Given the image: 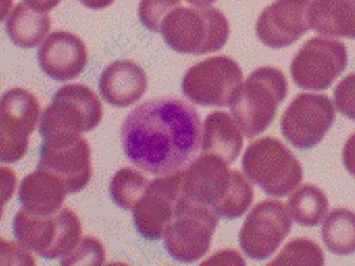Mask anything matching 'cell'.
Masks as SVG:
<instances>
[{
  "label": "cell",
  "mask_w": 355,
  "mask_h": 266,
  "mask_svg": "<svg viewBox=\"0 0 355 266\" xmlns=\"http://www.w3.org/2000/svg\"><path fill=\"white\" fill-rule=\"evenodd\" d=\"M202 129L196 109L174 97L146 100L125 118L121 139L129 160L157 175L187 169L201 148Z\"/></svg>",
  "instance_id": "6da1fadb"
},
{
  "label": "cell",
  "mask_w": 355,
  "mask_h": 266,
  "mask_svg": "<svg viewBox=\"0 0 355 266\" xmlns=\"http://www.w3.org/2000/svg\"><path fill=\"white\" fill-rule=\"evenodd\" d=\"M160 32L174 51L188 54H204L221 48L229 35L223 13L211 6L173 7L164 17Z\"/></svg>",
  "instance_id": "7a4b0ae2"
},
{
  "label": "cell",
  "mask_w": 355,
  "mask_h": 266,
  "mask_svg": "<svg viewBox=\"0 0 355 266\" xmlns=\"http://www.w3.org/2000/svg\"><path fill=\"white\" fill-rule=\"evenodd\" d=\"M287 94L283 73L272 66L255 69L242 84L230 105L235 122L251 138L265 130Z\"/></svg>",
  "instance_id": "3957f363"
},
{
  "label": "cell",
  "mask_w": 355,
  "mask_h": 266,
  "mask_svg": "<svg viewBox=\"0 0 355 266\" xmlns=\"http://www.w3.org/2000/svg\"><path fill=\"white\" fill-rule=\"evenodd\" d=\"M12 229L21 245L48 259L69 254L82 234L78 215L67 206L46 216H36L21 209L15 216Z\"/></svg>",
  "instance_id": "277c9868"
},
{
  "label": "cell",
  "mask_w": 355,
  "mask_h": 266,
  "mask_svg": "<svg viewBox=\"0 0 355 266\" xmlns=\"http://www.w3.org/2000/svg\"><path fill=\"white\" fill-rule=\"evenodd\" d=\"M242 165L249 179L275 197L289 194L302 179V168L296 157L280 141L269 136L248 147Z\"/></svg>",
  "instance_id": "5b68a950"
},
{
  "label": "cell",
  "mask_w": 355,
  "mask_h": 266,
  "mask_svg": "<svg viewBox=\"0 0 355 266\" xmlns=\"http://www.w3.org/2000/svg\"><path fill=\"white\" fill-rule=\"evenodd\" d=\"M37 168L58 179L67 193L83 189L92 176L91 150L78 132L56 131L42 136Z\"/></svg>",
  "instance_id": "8992f818"
},
{
  "label": "cell",
  "mask_w": 355,
  "mask_h": 266,
  "mask_svg": "<svg viewBox=\"0 0 355 266\" xmlns=\"http://www.w3.org/2000/svg\"><path fill=\"white\" fill-rule=\"evenodd\" d=\"M217 216L212 208L196 204L184 195L164 235L168 254L184 263L200 258L209 249Z\"/></svg>",
  "instance_id": "52a82bcc"
},
{
  "label": "cell",
  "mask_w": 355,
  "mask_h": 266,
  "mask_svg": "<svg viewBox=\"0 0 355 266\" xmlns=\"http://www.w3.org/2000/svg\"><path fill=\"white\" fill-rule=\"evenodd\" d=\"M243 81L239 65L228 56L209 57L185 73L182 92L193 103L207 106H228L234 100Z\"/></svg>",
  "instance_id": "ba28073f"
},
{
  "label": "cell",
  "mask_w": 355,
  "mask_h": 266,
  "mask_svg": "<svg viewBox=\"0 0 355 266\" xmlns=\"http://www.w3.org/2000/svg\"><path fill=\"white\" fill-rule=\"evenodd\" d=\"M102 106L98 96L88 87L68 84L60 88L42 112L41 136L55 131L88 132L101 120Z\"/></svg>",
  "instance_id": "9c48e42d"
},
{
  "label": "cell",
  "mask_w": 355,
  "mask_h": 266,
  "mask_svg": "<svg viewBox=\"0 0 355 266\" xmlns=\"http://www.w3.org/2000/svg\"><path fill=\"white\" fill-rule=\"evenodd\" d=\"M347 63V48L343 42L317 36L308 40L295 55L291 74L299 87L322 90L332 84Z\"/></svg>",
  "instance_id": "30bf717a"
},
{
  "label": "cell",
  "mask_w": 355,
  "mask_h": 266,
  "mask_svg": "<svg viewBox=\"0 0 355 266\" xmlns=\"http://www.w3.org/2000/svg\"><path fill=\"white\" fill-rule=\"evenodd\" d=\"M184 171L164 175L149 182L132 208L135 227L144 238L155 240L164 236L184 195Z\"/></svg>",
  "instance_id": "8fae6325"
},
{
  "label": "cell",
  "mask_w": 355,
  "mask_h": 266,
  "mask_svg": "<svg viewBox=\"0 0 355 266\" xmlns=\"http://www.w3.org/2000/svg\"><path fill=\"white\" fill-rule=\"evenodd\" d=\"M1 154L2 162L13 163L26 152L28 139L40 112L37 99L22 88L6 91L1 100Z\"/></svg>",
  "instance_id": "7c38bea8"
},
{
  "label": "cell",
  "mask_w": 355,
  "mask_h": 266,
  "mask_svg": "<svg viewBox=\"0 0 355 266\" xmlns=\"http://www.w3.org/2000/svg\"><path fill=\"white\" fill-rule=\"evenodd\" d=\"M335 110L329 97L302 93L284 113L281 127L284 137L295 148L308 149L318 144L331 127Z\"/></svg>",
  "instance_id": "4fadbf2b"
},
{
  "label": "cell",
  "mask_w": 355,
  "mask_h": 266,
  "mask_svg": "<svg viewBox=\"0 0 355 266\" xmlns=\"http://www.w3.org/2000/svg\"><path fill=\"white\" fill-rule=\"evenodd\" d=\"M291 213L284 203L266 200L246 218L239 236L240 245L250 258L261 260L272 255L289 233Z\"/></svg>",
  "instance_id": "5bb4252c"
},
{
  "label": "cell",
  "mask_w": 355,
  "mask_h": 266,
  "mask_svg": "<svg viewBox=\"0 0 355 266\" xmlns=\"http://www.w3.org/2000/svg\"><path fill=\"white\" fill-rule=\"evenodd\" d=\"M311 0H276L259 16L256 30L259 39L272 48L295 42L310 28Z\"/></svg>",
  "instance_id": "9a60e30c"
},
{
  "label": "cell",
  "mask_w": 355,
  "mask_h": 266,
  "mask_svg": "<svg viewBox=\"0 0 355 266\" xmlns=\"http://www.w3.org/2000/svg\"><path fill=\"white\" fill-rule=\"evenodd\" d=\"M231 179L232 170L224 160L202 154L184 171V193L191 202L214 209L227 193Z\"/></svg>",
  "instance_id": "2e32d148"
},
{
  "label": "cell",
  "mask_w": 355,
  "mask_h": 266,
  "mask_svg": "<svg viewBox=\"0 0 355 266\" xmlns=\"http://www.w3.org/2000/svg\"><path fill=\"white\" fill-rule=\"evenodd\" d=\"M42 69L57 80L75 78L87 63V50L76 35L63 30L51 33L37 51Z\"/></svg>",
  "instance_id": "e0dca14e"
},
{
  "label": "cell",
  "mask_w": 355,
  "mask_h": 266,
  "mask_svg": "<svg viewBox=\"0 0 355 266\" xmlns=\"http://www.w3.org/2000/svg\"><path fill=\"white\" fill-rule=\"evenodd\" d=\"M99 88L103 98L116 107H127L138 101L147 88L144 70L135 62L116 61L103 71Z\"/></svg>",
  "instance_id": "ac0fdd59"
},
{
  "label": "cell",
  "mask_w": 355,
  "mask_h": 266,
  "mask_svg": "<svg viewBox=\"0 0 355 266\" xmlns=\"http://www.w3.org/2000/svg\"><path fill=\"white\" fill-rule=\"evenodd\" d=\"M67 193L62 183L51 173L37 168L21 181L18 200L22 209L36 216H46L58 211Z\"/></svg>",
  "instance_id": "d6986e66"
},
{
  "label": "cell",
  "mask_w": 355,
  "mask_h": 266,
  "mask_svg": "<svg viewBox=\"0 0 355 266\" xmlns=\"http://www.w3.org/2000/svg\"><path fill=\"white\" fill-rule=\"evenodd\" d=\"M308 21L320 34L355 39V0H313Z\"/></svg>",
  "instance_id": "ffe728a7"
},
{
  "label": "cell",
  "mask_w": 355,
  "mask_h": 266,
  "mask_svg": "<svg viewBox=\"0 0 355 266\" xmlns=\"http://www.w3.org/2000/svg\"><path fill=\"white\" fill-rule=\"evenodd\" d=\"M242 143L241 130L227 113L214 112L205 118L202 134V154L216 156L228 164L239 155Z\"/></svg>",
  "instance_id": "44dd1931"
},
{
  "label": "cell",
  "mask_w": 355,
  "mask_h": 266,
  "mask_svg": "<svg viewBox=\"0 0 355 266\" xmlns=\"http://www.w3.org/2000/svg\"><path fill=\"white\" fill-rule=\"evenodd\" d=\"M6 31L16 45L31 48L37 46L51 28L46 12L35 10L19 3L12 10L6 24Z\"/></svg>",
  "instance_id": "7402d4cb"
},
{
  "label": "cell",
  "mask_w": 355,
  "mask_h": 266,
  "mask_svg": "<svg viewBox=\"0 0 355 266\" xmlns=\"http://www.w3.org/2000/svg\"><path fill=\"white\" fill-rule=\"evenodd\" d=\"M322 236L327 249L337 255L355 251V213L344 209L332 210L322 227Z\"/></svg>",
  "instance_id": "603a6c76"
},
{
  "label": "cell",
  "mask_w": 355,
  "mask_h": 266,
  "mask_svg": "<svg viewBox=\"0 0 355 266\" xmlns=\"http://www.w3.org/2000/svg\"><path fill=\"white\" fill-rule=\"evenodd\" d=\"M288 208L295 222L312 227L318 225L324 217L328 209V201L320 188L304 184L290 197Z\"/></svg>",
  "instance_id": "cb8c5ba5"
},
{
  "label": "cell",
  "mask_w": 355,
  "mask_h": 266,
  "mask_svg": "<svg viewBox=\"0 0 355 266\" xmlns=\"http://www.w3.org/2000/svg\"><path fill=\"white\" fill-rule=\"evenodd\" d=\"M148 184V180L138 170L131 168H121L110 182L112 199L123 209H132L143 195Z\"/></svg>",
  "instance_id": "d4e9b609"
},
{
  "label": "cell",
  "mask_w": 355,
  "mask_h": 266,
  "mask_svg": "<svg viewBox=\"0 0 355 266\" xmlns=\"http://www.w3.org/2000/svg\"><path fill=\"white\" fill-rule=\"evenodd\" d=\"M252 200V188L248 179L239 171H232L229 189L214 209L218 216L234 218L243 215Z\"/></svg>",
  "instance_id": "484cf974"
},
{
  "label": "cell",
  "mask_w": 355,
  "mask_h": 266,
  "mask_svg": "<svg viewBox=\"0 0 355 266\" xmlns=\"http://www.w3.org/2000/svg\"><path fill=\"white\" fill-rule=\"evenodd\" d=\"M270 265H322L324 255L320 247L306 238H297L288 242Z\"/></svg>",
  "instance_id": "4316f807"
},
{
  "label": "cell",
  "mask_w": 355,
  "mask_h": 266,
  "mask_svg": "<svg viewBox=\"0 0 355 266\" xmlns=\"http://www.w3.org/2000/svg\"><path fill=\"white\" fill-rule=\"evenodd\" d=\"M105 252L102 243L96 238H81L74 249L62 258V265H102Z\"/></svg>",
  "instance_id": "83f0119b"
},
{
  "label": "cell",
  "mask_w": 355,
  "mask_h": 266,
  "mask_svg": "<svg viewBox=\"0 0 355 266\" xmlns=\"http://www.w3.org/2000/svg\"><path fill=\"white\" fill-rule=\"evenodd\" d=\"M181 0H141L139 16L142 24L148 30L160 32L162 23L167 13Z\"/></svg>",
  "instance_id": "f1b7e54d"
},
{
  "label": "cell",
  "mask_w": 355,
  "mask_h": 266,
  "mask_svg": "<svg viewBox=\"0 0 355 266\" xmlns=\"http://www.w3.org/2000/svg\"><path fill=\"white\" fill-rule=\"evenodd\" d=\"M334 100L338 110L355 121V73L347 76L336 86Z\"/></svg>",
  "instance_id": "f546056e"
},
{
  "label": "cell",
  "mask_w": 355,
  "mask_h": 266,
  "mask_svg": "<svg viewBox=\"0 0 355 266\" xmlns=\"http://www.w3.org/2000/svg\"><path fill=\"white\" fill-rule=\"evenodd\" d=\"M4 241L1 239V260H19L22 264L34 265V258L28 249L22 245L13 242Z\"/></svg>",
  "instance_id": "4dcf8cb0"
},
{
  "label": "cell",
  "mask_w": 355,
  "mask_h": 266,
  "mask_svg": "<svg viewBox=\"0 0 355 266\" xmlns=\"http://www.w3.org/2000/svg\"><path fill=\"white\" fill-rule=\"evenodd\" d=\"M203 264L244 265L242 257L234 251H223L209 258Z\"/></svg>",
  "instance_id": "1f68e13d"
},
{
  "label": "cell",
  "mask_w": 355,
  "mask_h": 266,
  "mask_svg": "<svg viewBox=\"0 0 355 266\" xmlns=\"http://www.w3.org/2000/svg\"><path fill=\"white\" fill-rule=\"evenodd\" d=\"M343 159L347 170L355 177V132L352 134L345 144Z\"/></svg>",
  "instance_id": "d6a6232c"
},
{
  "label": "cell",
  "mask_w": 355,
  "mask_h": 266,
  "mask_svg": "<svg viewBox=\"0 0 355 266\" xmlns=\"http://www.w3.org/2000/svg\"><path fill=\"white\" fill-rule=\"evenodd\" d=\"M61 0H24V3L31 8L46 12L55 7Z\"/></svg>",
  "instance_id": "836d02e7"
},
{
  "label": "cell",
  "mask_w": 355,
  "mask_h": 266,
  "mask_svg": "<svg viewBox=\"0 0 355 266\" xmlns=\"http://www.w3.org/2000/svg\"><path fill=\"white\" fill-rule=\"evenodd\" d=\"M84 6L91 9H102L110 6L114 0H78Z\"/></svg>",
  "instance_id": "e575fe53"
},
{
  "label": "cell",
  "mask_w": 355,
  "mask_h": 266,
  "mask_svg": "<svg viewBox=\"0 0 355 266\" xmlns=\"http://www.w3.org/2000/svg\"><path fill=\"white\" fill-rule=\"evenodd\" d=\"M190 4L195 6H208L216 0H185Z\"/></svg>",
  "instance_id": "d590c367"
}]
</instances>
